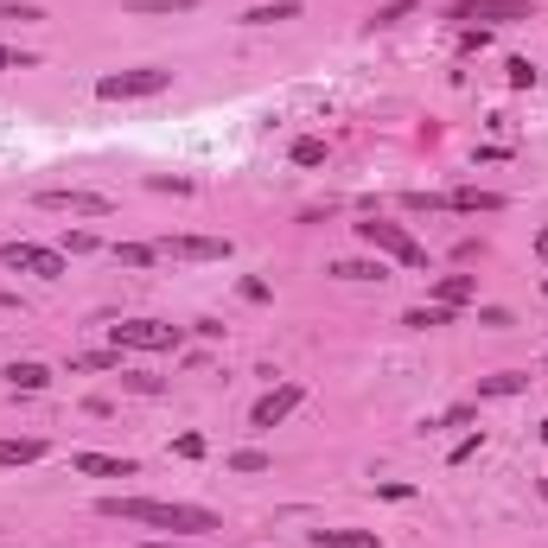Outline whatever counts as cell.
Segmentation results:
<instances>
[{
  "label": "cell",
  "mask_w": 548,
  "mask_h": 548,
  "mask_svg": "<svg viewBox=\"0 0 548 548\" xmlns=\"http://www.w3.org/2000/svg\"><path fill=\"white\" fill-rule=\"evenodd\" d=\"M7 383H13V396H39V389H51V370L45 364H7Z\"/></svg>",
  "instance_id": "4fadbf2b"
},
{
  "label": "cell",
  "mask_w": 548,
  "mask_h": 548,
  "mask_svg": "<svg viewBox=\"0 0 548 548\" xmlns=\"http://www.w3.org/2000/svg\"><path fill=\"white\" fill-rule=\"evenodd\" d=\"M173 453H179V459H204V434H179Z\"/></svg>",
  "instance_id": "f546056e"
},
{
  "label": "cell",
  "mask_w": 548,
  "mask_h": 548,
  "mask_svg": "<svg viewBox=\"0 0 548 548\" xmlns=\"http://www.w3.org/2000/svg\"><path fill=\"white\" fill-rule=\"evenodd\" d=\"M294 166H325V141H319V134H300V141H294Z\"/></svg>",
  "instance_id": "603a6c76"
},
{
  "label": "cell",
  "mask_w": 548,
  "mask_h": 548,
  "mask_svg": "<svg viewBox=\"0 0 548 548\" xmlns=\"http://www.w3.org/2000/svg\"><path fill=\"white\" fill-rule=\"evenodd\" d=\"M32 64H39L32 51H20V45H0V71H32Z\"/></svg>",
  "instance_id": "83f0119b"
},
{
  "label": "cell",
  "mask_w": 548,
  "mask_h": 548,
  "mask_svg": "<svg viewBox=\"0 0 548 548\" xmlns=\"http://www.w3.org/2000/svg\"><path fill=\"white\" fill-rule=\"evenodd\" d=\"M529 376L523 370H498V376H478V396H523Z\"/></svg>",
  "instance_id": "2e32d148"
},
{
  "label": "cell",
  "mask_w": 548,
  "mask_h": 548,
  "mask_svg": "<svg viewBox=\"0 0 548 548\" xmlns=\"http://www.w3.org/2000/svg\"><path fill=\"white\" fill-rule=\"evenodd\" d=\"M0 268H7V274H32V281H58V274L71 268V255L45 249V243H20V236H13V243H0Z\"/></svg>",
  "instance_id": "3957f363"
},
{
  "label": "cell",
  "mask_w": 548,
  "mask_h": 548,
  "mask_svg": "<svg viewBox=\"0 0 548 548\" xmlns=\"http://www.w3.org/2000/svg\"><path fill=\"white\" fill-rule=\"evenodd\" d=\"M376 491H383L389 504H408V498H415V485H402V478H389V485H376Z\"/></svg>",
  "instance_id": "4dcf8cb0"
},
{
  "label": "cell",
  "mask_w": 548,
  "mask_h": 548,
  "mask_svg": "<svg viewBox=\"0 0 548 548\" xmlns=\"http://www.w3.org/2000/svg\"><path fill=\"white\" fill-rule=\"evenodd\" d=\"M325 274H338V281H389L383 262H357V255H351V262H332Z\"/></svg>",
  "instance_id": "ac0fdd59"
},
{
  "label": "cell",
  "mask_w": 548,
  "mask_h": 548,
  "mask_svg": "<svg viewBox=\"0 0 548 548\" xmlns=\"http://www.w3.org/2000/svg\"><path fill=\"white\" fill-rule=\"evenodd\" d=\"M204 7V0H122V13H141V20H147V13H198Z\"/></svg>",
  "instance_id": "d6986e66"
},
{
  "label": "cell",
  "mask_w": 548,
  "mask_h": 548,
  "mask_svg": "<svg viewBox=\"0 0 548 548\" xmlns=\"http://www.w3.org/2000/svg\"><path fill=\"white\" fill-rule=\"evenodd\" d=\"M447 20L453 26H517V20H536V13L523 7V0H453L447 7Z\"/></svg>",
  "instance_id": "8992f818"
},
{
  "label": "cell",
  "mask_w": 548,
  "mask_h": 548,
  "mask_svg": "<svg viewBox=\"0 0 548 548\" xmlns=\"http://www.w3.org/2000/svg\"><path fill=\"white\" fill-rule=\"evenodd\" d=\"M71 472L83 478H134V459H115V453H77Z\"/></svg>",
  "instance_id": "8fae6325"
},
{
  "label": "cell",
  "mask_w": 548,
  "mask_h": 548,
  "mask_svg": "<svg viewBox=\"0 0 548 548\" xmlns=\"http://www.w3.org/2000/svg\"><path fill=\"white\" fill-rule=\"evenodd\" d=\"M466 300H478V274H440L434 281V306H466Z\"/></svg>",
  "instance_id": "7c38bea8"
},
{
  "label": "cell",
  "mask_w": 548,
  "mask_h": 548,
  "mask_svg": "<svg viewBox=\"0 0 548 548\" xmlns=\"http://www.w3.org/2000/svg\"><path fill=\"white\" fill-rule=\"evenodd\" d=\"M536 255H548V224H542V236H536Z\"/></svg>",
  "instance_id": "e575fe53"
},
{
  "label": "cell",
  "mask_w": 548,
  "mask_h": 548,
  "mask_svg": "<svg viewBox=\"0 0 548 548\" xmlns=\"http://www.w3.org/2000/svg\"><path fill=\"white\" fill-rule=\"evenodd\" d=\"M109 255H115V262H128V268L160 262V255H153V243H109Z\"/></svg>",
  "instance_id": "7402d4cb"
},
{
  "label": "cell",
  "mask_w": 548,
  "mask_h": 548,
  "mask_svg": "<svg viewBox=\"0 0 548 548\" xmlns=\"http://www.w3.org/2000/svg\"><path fill=\"white\" fill-rule=\"evenodd\" d=\"M402 325H415V332H434V325H453V306H408Z\"/></svg>",
  "instance_id": "ffe728a7"
},
{
  "label": "cell",
  "mask_w": 548,
  "mask_h": 548,
  "mask_svg": "<svg viewBox=\"0 0 548 548\" xmlns=\"http://www.w3.org/2000/svg\"><path fill=\"white\" fill-rule=\"evenodd\" d=\"M0 20H45V7H32V0H0Z\"/></svg>",
  "instance_id": "d4e9b609"
},
{
  "label": "cell",
  "mask_w": 548,
  "mask_h": 548,
  "mask_svg": "<svg viewBox=\"0 0 548 548\" xmlns=\"http://www.w3.org/2000/svg\"><path fill=\"white\" fill-rule=\"evenodd\" d=\"M274 459L262 453V447H243V453H230V472H268Z\"/></svg>",
  "instance_id": "cb8c5ba5"
},
{
  "label": "cell",
  "mask_w": 548,
  "mask_h": 548,
  "mask_svg": "<svg viewBox=\"0 0 548 548\" xmlns=\"http://www.w3.org/2000/svg\"><path fill=\"white\" fill-rule=\"evenodd\" d=\"M166 90H173V71H160V64L96 77V96H102V102H147V96H166Z\"/></svg>",
  "instance_id": "7a4b0ae2"
},
{
  "label": "cell",
  "mask_w": 548,
  "mask_h": 548,
  "mask_svg": "<svg viewBox=\"0 0 548 548\" xmlns=\"http://www.w3.org/2000/svg\"><path fill=\"white\" fill-rule=\"evenodd\" d=\"M536 64H529V58H510V90H536Z\"/></svg>",
  "instance_id": "484cf974"
},
{
  "label": "cell",
  "mask_w": 548,
  "mask_h": 548,
  "mask_svg": "<svg viewBox=\"0 0 548 548\" xmlns=\"http://www.w3.org/2000/svg\"><path fill=\"white\" fill-rule=\"evenodd\" d=\"M96 510H102V517H115V523L173 529V536H211V529H217V510H204V504H166V498H102Z\"/></svg>",
  "instance_id": "6da1fadb"
},
{
  "label": "cell",
  "mask_w": 548,
  "mask_h": 548,
  "mask_svg": "<svg viewBox=\"0 0 548 548\" xmlns=\"http://www.w3.org/2000/svg\"><path fill=\"white\" fill-rule=\"evenodd\" d=\"M319 548H376V529H313Z\"/></svg>",
  "instance_id": "9a60e30c"
},
{
  "label": "cell",
  "mask_w": 548,
  "mask_h": 548,
  "mask_svg": "<svg viewBox=\"0 0 548 548\" xmlns=\"http://www.w3.org/2000/svg\"><path fill=\"white\" fill-rule=\"evenodd\" d=\"M109 345L115 351H179L185 332L166 319H122V325H109Z\"/></svg>",
  "instance_id": "277c9868"
},
{
  "label": "cell",
  "mask_w": 548,
  "mask_h": 548,
  "mask_svg": "<svg viewBox=\"0 0 548 548\" xmlns=\"http://www.w3.org/2000/svg\"><path fill=\"white\" fill-rule=\"evenodd\" d=\"M542 498H548V485H542Z\"/></svg>",
  "instance_id": "d590c367"
},
{
  "label": "cell",
  "mask_w": 548,
  "mask_h": 548,
  "mask_svg": "<svg viewBox=\"0 0 548 548\" xmlns=\"http://www.w3.org/2000/svg\"><path fill=\"white\" fill-rule=\"evenodd\" d=\"M58 249H64V255H90V249H102V243H96V236H90V230H71V236H64V243H58Z\"/></svg>",
  "instance_id": "f1b7e54d"
},
{
  "label": "cell",
  "mask_w": 548,
  "mask_h": 548,
  "mask_svg": "<svg viewBox=\"0 0 548 548\" xmlns=\"http://www.w3.org/2000/svg\"><path fill=\"white\" fill-rule=\"evenodd\" d=\"M147 548H236V542H185V536H173V542H147Z\"/></svg>",
  "instance_id": "836d02e7"
},
{
  "label": "cell",
  "mask_w": 548,
  "mask_h": 548,
  "mask_svg": "<svg viewBox=\"0 0 548 548\" xmlns=\"http://www.w3.org/2000/svg\"><path fill=\"white\" fill-rule=\"evenodd\" d=\"M478 447H485V434H466V440H459V447H453V466H466V459H472Z\"/></svg>",
  "instance_id": "1f68e13d"
},
{
  "label": "cell",
  "mask_w": 548,
  "mask_h": 548,
  "mask_svg": "<svg viewBox=\"0 0 548 548\" xmlns=\"http://www.w3.org/2000/svg\"><path fill=\"white\" fill-rule=\"evenodd\" d=\"M281 20H300V0H274V7H249L243 26H281Z\"/></svg>",
  "instance_id": "e0dca14e"
},
{
  "label": "cell",
  "mask_w": 548,
  "mask_h": 548,
  "mask_svg": "<svg viewBox=\"0 0 548 548\" xmlns=\"http://www.w3.org/2000/svg\"><path fill=\"white\" fill-rule=\"evenodd\" d=\"M415 7H421V0H383V7L370 13V26H402V20H408Z\"/></svg>",
  "instance_id": "44dd1931"
},
{
  "label": "cell",
  "mask_w": 548,
  "mask_h": 548,
  "mask_svg": "<svg viewBox=\"0 0 548 548\" xmlns=\"http://www.w3.org/2000/svg\"><path fill=\"white\" fill-rule=\"evenodd\" d=\"M32 204H39V211H64V217H109L115 211L109 192H83V185H45Z\"/></svg>",
  "instance_id": "52a82bcc"
},
{
  "label": "cell",
  "mask_w": 548,
  "mask_h": 548,
  "mask_svg": "<svg viewBox=\"0 0 548 548\" xmlns=\"http://www.w3.org/2000/svg\"><path fill=\"white\" fill-rule=\"evenodd\" d=\"M357 236L376 249V255H389V262H402V268H427V249L408 236L402 224H383V217H370V224H357Z\"/></svg>",
  "instance_id": "5b68a950"
},
{
  "label": "cell",
  "mask_w": 548,
  "mask_h": 548,
  "mask_svg": "<svg viewBox=\"0 0 548 548\" xmlns=\"http://www.w3.org/2000/svg\"><path fill=\"white\" fill-rule=\"evenodd\" d=\"M478 325H491V332H504V325H510V313H504V306H485V313H478Z\"/></svg>",
  "instance_id": "d6a6232c"
},
{
  "label": "cell",
  "mask_w": 548,
  "mask_h": 548,
  "mask_svg": "<svg viewBox=\"0 0 548 548\" xmlns=\"http://www.w3.org/2000/svg\"><path fill=\"white\" fill-rule=\"evenodd\" d=\"M153 255H166V262H224L230 236H160Z\"/></svg>",
  "instance_id": "ba28073f"
},
{
  "label": "cell",
  "mask_w": 548,
  "mask_h": 548,
  "mask_svg": "<svg viewBox=\"0 0 548 548\" xmlns=\"http://www.w3.org/2000/svg\"><path fill=\"white\" fill-rule=\"evenodd\" d=\"M45 459V440H0V466H39Z\"/></svg>",
  "instance_id": "5bb4252c"
},
{
  "label": "cell",
  "mask_w": 548,
  "mask_h": 548,
  "mask_svg": "<svg viewBox=\"0 0 548 548\" xmlns=\"http://www.w3.org/2000/svg\"><path fill=\"white\" fill-rule=\"evenodd\" d=\"M300 402H306V383H274L268 396L249 408V427H255V434H268V427H281V421L294 415Z\"/></svg>",
  "instance_id": "9c48e42d"
},
{
  "label": "cell",
  "mask_w": 548,
  "mask_h": 548,
  "mask_svg": "<svg viewBox=\"0 0 548 548\" xmlns=\"http://www.w3.org/2000/svg\"><path fill=\"white\" fill-rule=\"evenodd\" d=\"M115 357H122L115 345H109V351H83V357H71V370H109Z\"/></svg>",
  "instance_id": "4316f807"
},
{
  "label": "cell",
  "mask_w": 548,
  "mask_h": 548,
  "mask_svg": "<svg viewBox=\"0 0 548 548\" xmlns=\"http://www.w3.org/2000/svg\"><path fill=\"white\" fill-rule=\"evenodd\" d=\"M440 198H447V211H466V217H498L504 211V192H478V185H453Z\"/></svg>",
  "instance_id": "30bf717a"
}]
</instances>
